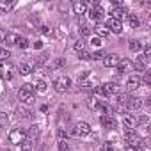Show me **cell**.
I'll list each match as a JSON object with an SVG mask.
<instances>
[{
    "instance_id": "1",
    "label": "cell",
    "mask_w": 151,
    "mask_h": 151,
    "mask_svg": "<svg viewBox=\"0 0 151 151\" xmlns=\"http://www.w3.org/2000/svg\"><path fill=\"white\" fill-rule=\"evenodd\" d=\"M18 100H20V103H23V105H32V103H34L36 96H34V93H32V84H25V86L18 91Z\"/></svg>"
},
{
    "instance_id": "2",
    "label": "cell",
    "mask_w": 151,
    "mask_h": 151,
    "mask_svg": "<svg viewBox=\"0 0 151 151\" xmlns=\"http://www.w3.org/2000/svg\"><path fill=\"white\" fill-rule=\"evenodd\" d=\"M78 84H80V87H82V89H94V87H98V86H100L98 78L94 77V75L87 73V71H84L80 77H78Z\"/></svg>"
},
{
    "instance_id": "3",
    "label": "cell",
    "mask_w": 151,
    "mask_h": 151,
    "mask_svg": "<svg viewBox=\"0 0 151 151\" xmlns=\"http://www.w3.org/2000/svg\"><path fill=\"white\" fill-rule=\"evenodd\" d=\"M25 140H27V132L23 128H14L13 132H9V142L11 144H16V146L20 144L22 146Z\"/></svg>"
},
{
    "instance_id": "4",
    "label": "cell",
    "mask_w": 151,
    "mask_h": 151,
    "mask_svg": "<svg viewBox=\"0 0 151 151\" xmlns=\"http://www.w3.org/2000/svg\"><path fill=\"white\" fill-rule=\"evenodd\" d=\"M73 135L75 137H89L91 135V126L86 121H78L73 124Z\"/></svg>"
},
{
    "instance_id": "5",
    "label": "cell",
    "mask_w": 151,
    "mask_h": 151,
    "mask_svg": "<svg viewBox=\"0 0 151 151\" xmlns=\"http://www.w3.org/2000/svg\"><path fill=\"white\" fill-rule=\"evenodd\" d=\"M98 91L103 94V96H114V94H119V86L116 82H107V84H100L98 86Z\"/></svg>"
},
{
    "instance_id": "6",
    "label": "cell",
    "mask_w": 151,
    "mask_h": 151,
    "mask_svg": "<svg viewBox=\"0 0 151 151\" xmlns=\"http://www.w3.org/2000/svg\"><path fill=\"white\" fill-rule=\"evenodd\" d=\"M69 86H71V78L66 77V75L57 77V78L53 80V89H55L57 93H66V91L69 89Z\"/></svg>"
},
{
    "instance_id": "7",
    "label": "cell",
    "mask_w": 151,
    "mask_h": 151,
    "mask_svg": "<svg viewBox=\"0 0 151 151\" xmlns=\"http://www.w3.org/2000/svg\"><path fill=\"white\" fill-rule=\"evenodd\" d=\"M105 27L109 29V32H114V34H121L123 32V23L117 22V20H114V18H109L107 23H105Z\"/></svg>"
},
{
    "instance_id": "8",
    "label": "cell",
    "mask_w": 151,
    "mask_h": 151,
    "mask_svg": "<svg viewBox=\"0 0 151 151\" xmlns=\"http://www.w3.org/2000/svg\"><path fill=\"white\" fill-rule=\"evenodd\" d=\"M119 62H121V57H119L117 53H109V55L103 57V64H105L107 68H117Z\"/></svg>"
},
{
    "instance_id": "9",
    "label": "cell",
    "mask_w": 151,
    "mask_h": 151,
    "mask_svg": "<svg viewBox=\"0 0 151 151\" xmlns=\"http://www.w3.org/2000/svg\"><path fill=\"white\" fill-rule=\"evenodd\" d=\"M142 86V77L140 75H130L126 80V87L128 89H139Z\"/></svg>"
},
{
    "instance_id": "10",
    "label": "cell",
    "mask_w": 151,
    "mask_h": 151,
    "mask_svg": "<svg viewBox=\"0 0 151 151\" xmlns=\"http://www.w3.org/2000/svg\"><path fill=\"white\" fill-rule=\"evenodd\" d=\"M103 16H105V11H103V7L101 6H96V7H91V11H89V18L91 20H94V22H101L103 20Z\"/></svg>"
},
{
    "instance_id": "11",
    "label": "cell",
    "mask_w": 151,
    "mask_h": 151,
    "mask_svg": "<svg viewBox=\"0 0 151 151\" xmlns=\"http://www.w3.org/2000/svg\"><path fill=\"white\" fill-rule=\"evenodd\" d=\"M124 139H126V140L130 142V146H133V147H139V144H140V137L137 135L135 130H126Z\"/></svg>"
},
{
    "instance_id": "12",
    "label": "cell",
    "mask_w": 151,
    "mask_h": 151,
    "mask_svg": "<svg viewBox=\"0 0 151 151\" xmlns=\"http://www.w3.org/2000/svg\"><path fill=\"white\" fill-rule=\"evenodd\" d=\"M133 69H135V66H133V62L130 59H121V62L117 64V71L119 73H130Z\"/></svg>"
},
{
    "instance_id": "13",
    "label": "cell",
    "mask_w": 151,
    "mask_h": 151,
    "mask_svg": "<svg viewBox=\"0 0 151 151\" xmlns=\"http://www.w3.org/2000/svg\"><path fill=\"white\" fill-rule=\"evenodd\" d=\"M100 121H101L103 128H109V130H114V128H116V119H114L112 114H101Z\"/></svg>"
},
{
    "instance_id": "14",
    "label": "cell",
    "mask_w": 151,
    "mask_h": 151,
    "mask_svg": "<svg viewBox=\"0 0 151 151\" xmlns=\"http://www.w3.org/2000/svg\"><path fill=\"white\" fill-rule=\"evenodd\" d=\"M128 16V9H126V6H119V7H114V11H112V16L110 18H114V20H117V22H121L123 18H126Z\"/></svg>"
},
{
    "instance_id": "15",
    "label": "cell",
    "mask_w": 151,
    "mask_h": 151,
    "mask_svg": "<svg viewBox=\"0 0 151 151\" xmlns=\"http://www.w3.org/2000/svg\"><path fill=\"white\" fill-rule=\"evenodd\" d=\"M0 78L2 80H11L13 78V66L11 64H2L0 66Z\"/></svg>"
},
{
    "instance_id": "16",
    "label": "cell",
    "mask_w": 151,
    "mask_h": 151,
    "mask_svg": "<svg viewBox=\"0 0 151 151\" xmlns=\"http://www.w3.org/2000/svg\"><path fill=\"white\" fill-rule=\"evenodd\" d=\"M123 124H124L126 130H135V126H137V119H135L132 114H124V116H123Z\"/></svg>"
},
{
    "instance_id": "17",
    "label": "cell",
    "mask_w": 151,
    "mask_h": 151,
    "mask_svg": "<svg viewBox=\"0 0 151 151\" xmlns=\"http://www.w3.org/2000/svg\"><path fill=\"white\" fill-rule=\"evenodd\" d=\"M126 107H128L130 110H139V109L142 107V100H140V98H133V96H130L128 101H126Z\"/></svg>"
},
{
    "instance_id": "18",
    "label": "cell",
    "mask_w": 151,
    "mask_h": 151,
    "mask_svg": "<svg viewBox=\"0 0 151 151\" xmlns=\"http://www.w3.org/2000/svg\"><path fill=\"white\" fill-rule=\"evenodd\" d=\"M73 13L75 14H86L87 13V4L86 2H73Z\"/></svg>"
},
{
    "instance_id": "19",
    "label": "cell",
    "mask_w": 151,
    "mask_h": 151,
    "mask_svg": "<svg viewBox=\"0 0 151 151\" xmlns=\"http://www.w3.org/2000/svg\"><path fill=\"white\" fill-rule=\"evenodd\" d=\"M94 32H96V37H107L109 36V29L105 27V23H96Z\"/></svg>"
},
{
    "instance_id": "20",
    "label": "cell",
    "mask_w": 151,
    "mask_h": 151,
    "mask_svg": "<svg viewBox=\"0 0 151 151\" xmlns=\"http://www.w3.org/2000/svg\"><path fill=\"white\" fill-rule=\"evenodd\" d=\"M32 71H34V62H30V60L22 62V66H20V73L22 75H30Z\"/></svg>"
},
{
    "instance_id": "21",
    "label": "cell",
    "mask_w": 151,
    "mask_h": 151,
    "mask_svg": "<svg viewBox=\"0 0 151 151\" xmlns=\"http://www.w3.org/2000/svg\"><path fill=\"white\" fill-rule=\"evenodd\" d=\"M25 132H27V139L34 142V139L39 135V126H37V124H32V126H30L29 130H25Z\"/></svg>"
},
{
    "instance_id": "22",
    "label": "cell",
    "mask_w": 151,
    "mask_h": 151,
    "mask_svg": "<svg viewBox=\"0 0 151 151\" xmlns=\"http://www.w3.org/2000/svg\"><path fill=\"white\" fill-rule=\"evenodd\" d=\"M126 18H128V23H130L132 29H139V27H140V18H139L137 14H130V13H128Z\"/></svg>"
},
{
    "instance_id": "23",
    "label": "cell",
    "mask_w": 151,
    "mask_h": 151,
    "mask_svg": "<svg viewBox=\"0 0 151 151\" xmlns=\"http://www.w3.org/2000/svg\"><path fill=\"white\" fill-rule=\"evenodd\" d=\"M20 37H22V36H18L16 32H11V34L7 32V37H6V41H4V43H7L9 46H13V45H18Z\"/></svg>"
},
{
    "instance_id": "24",
    "label": "cell",
    "mask_w": 151,
    "mask_h": 151,
    "mask_svg": "<svg viewBox=\"0 0 151 151\" xmlns=\"http://www.w3.org/2000/svg\"><path fill=\"white\" fill-rule=\"evenodd\" d=\"M14 2H11V0H0V13H9L13 9Z\"/></svg>"
},
{
    "instance_id": "25",
    "label": "cell",
    "mask_w": 151,
    "mask_h": 151,
    "mask_svg": "<svg viewBox=\"0 0 151 151\" xmlns=\"http://www.w3.org/2000/svg\"><path fill=\"white\" fill-rule=\"evenodd\" d=\"M128 48H130V52H133V53H140V50H142V43L137 41V39H132L130 45H128Z\"/></svg>"
},
{
    "instance_id": "26",
    "label": "cell",
    "mask_w": 151,
    "mask_h": 151,
    "mask_svg": "<svg viewBox=\"0 0 151 151\" xmlns=\"http://www.w3.org/2000/svg\"><path fill=\"white\" fill-rule=\"evenodd\" d=\"M18 114H20L22 117H27V119L34 117V112H32L30 109H27V107H20V109H18Z\"/></svg>"
},
{
    "instance_id": "27",
    "label": "cell",
    "mask_w": 151,
    "mask_h": 151,
    "mask_svg": "<svg viewBox=\"0 0 151 151\" xmlns=\"http://www.w3.org/2000/svg\"><path fill=\"white\" fill-rule=\"evenodd\" d=\"M87 107H89V109H98V107H100L98 98H96V96H89V98H87Z\"/></svg>"
},
{
    "instance_id": "28",
    "label": "cell",
    "mask_w": 151,
    "mask_h": 151,
    "mask_svg": "<svg viewBox=\"0 0 151 151\" xmlns=\"http://www.w3.org/2000/svg\"><path fill=\"white\" fill-rule=\"evenodd\" d=\"M73 48H75V52H77V53H80V52H84V50H86V43H84L82 39H78V41H75Z\"/></svg>"
},
{
    "instance_id": "29",
    "label": "cell",
    "mask_w": 151,
    "mask_h": 151,
    "mask_svg": "<svg viewBox=\"0 0 151 151\" xmlns=\"http://www.w3.org/2000/svg\"><path fill=\"white\" fill-rule=\"evenodd\" d=\"M7 123H9V116L6 112H0V128H4Z\"/></svg>"
},
{
    "instance_id": "30",
    "label": "cell",
    "mask_w": 151,
    "mask_h": 151,
    "mask_svg": "<svg viewBox=\"0 0 151 151\" xmlns=\"http://www.w3.org/2000/svg\"><path fill=\"white\" fill-rule=\"evenodd\" d=\"M46 89H48V87H46V82H45V80H39L37 86H36V91H37V93H46Z\"/></svg>"
},
{
    "instance_id": "31",
    "label": "cell",
    "mask_w": 151,
    "mask_h": 151,
    "mask_svg": "<svg viewBox=\"0 0 151 151\" xmlns=\"http://www.w3.org/2000/svg\"><path fill=\"white\" fill-rule=\"evenodd\" d=\"M32 147H34V142H32V140H29V139L22 144V151H32Z\"/></svg>"
},
{
    "instance_id": "32",
    "label": "cell",
    "mask_w": 151,
    "mask_h": 151,
    "mask_svg": "<svg viewBox=\"0 0 151 151\" xmlns=\"http://www.w3.org/2000/svg\"><path fill=\"white\" fill-rule=\"evenodd\" d=\"M103 57H105V53L103 52H94V53H91V60H103Z\"/></svg>"
},
{
    "instance_id": "33",
    "label": "cell",
    "mask_w": 151,
    "mask_h": 151,
    "mask_svg": "<svg viewBox=\"0 0 151 151\" xmlns=\"http://www.w3.org/2000/svg\"><path fill=\"white\" fill-rule=\"evenodd\" d=\"M59 151H71L68 140H59Z\"/></svg>"
},
{
    "instance_id": "34",
    "label": "cell",
    "mask_w": 151,
    "mask_h": 151,
    "mask_svg": "<svg viewBox=\"0 0 151 151\" xmlns=\"http://www.w3.org/2000/svg\"><path fill=\"white\" fill-rule=\"evenodd\" d=\"M80 34L86 36V37H89V36H91V27H89V25H82V27H80Z\"/></svg>"
},
{
    "instance_id": "35",
    "label": "cell",
    "mask_w": 151,
    "mask_h": 151,
    "mask_svg": "<svg viewBox=\"0 0 151 151\" xmlns=\"http://www.w3.org/2000/svg\"><path fill=\"white\" fill-rule=\"evenodd\" d=\"M57 135H59V140H66V139H68V132H66L64 128H59V130H57Z\"/></svg>"
},
{
    "instance_id": "36",
    "label": "cell",
    "mask_w": 151,
    "mask_h": 151,
    "mask_svg": "<svg viewBox=\"0 0 151 151\" xmlns=\"http://www.w3.org/2000/svg\"><path fill=\"white\" fill-rule=\"evenodd\" d=\"M101 151H116V146H114V142H110V140H109V142H105Z\"/></svg>"
},
{
    "instance_id": "37",
    "label": "cell",
    "mask_w": 151,
    "mask_h": 151,
    "mask_svg": "<svg viewBox=\"0 0 151 151\" xmlns=\"http://www.w3.org/2000/svg\"><path fill=\"white\" fill-rule=\"evenodd\" d=\"M18 46H20L22 50H25V48L29 46V39H27V37H20V41H18Z\"/></svg>"
},
{
    "instance_id": "38",
    "label": "cell",
    "mask_w": 151,
    "mask_h": 151,
    "mask_svg": "<svg viewBox=\"0 0 151 151\" xmlns=\"http://www.w3.org/2000/svg\"><path fill=\"white\" fill-rule=\"evenodd\" d=\"M78 59H82V60H91V53H89L87 50H84V52L78 53Z\"/></svg>"
},
{
    "instance_id": "39",
    "label": "cell",
    "mask_w": 151,
    "mask_h": 151,
    "mask_svg": "<svg viewBox=\"0 0 151 151\" xmlns=\"http://www.w3.org/2000/svg\"><path fill=\"white\" fill-rule=\"evenodd\" d=\"M91 46L100 48V46H101V39H100V37H91Z\"/></svg>"
},
{
    "instance_id": "40",
    "label": "cell",
    "mask_w": 151,
    "mask_h": 151,
    "mask_svg": "<svg viewBox=\"0 0 151 151\" xmlns=\"http://www.w3.org/2000/svg\"><path fill=\"white\" fill-rule=\"evenodd\" d=\"M9 57V50H6V48H0V60H6Z\"/></svg>"
},
{
    "instance_id": "41",
    "label": "cell",
    "mask_w": 151,
    "mask_h": 151,
    "mask_svg": "<svg viewBox=\"0 0 151 151\" xmlns=\"http://www.w3.org/2000/svg\"><path fill=\"white\" fill-rule=\"evenodd\" d=\"M6 37H7V30L6 29H0V43H4Z\"/></svg>"
},
{
    "instance_id": "42",
    "label": "cell",
    "mask_w": 151,
    "mask_h": 151,
    "mask_svg": "<svg viewBox=\"0 0 151 151\" xmlns=\"http://www.w3.org/2000/svg\"><path fill=\"white\" fill-rule=\"evenodd\" d=\"M137 123H140V124H147V123H149V117H147V116H142V117H139Z\"/></svg>"
},
{
    "instance_id": "43",
    "label": "cell",
    "mask_w": 151,
    "mask_h": 151,
    "mask_svg": "<svg viewBox=\"0 0 151 151\" xmlns=\"http://www.w3.org/2000/svg\"><path fill=\"white\" fill-rule=\"evenodd\" d=\"M39 30H41L43 34H50V27H48V25H41V29H39Z\"/></svg>"
},
{
    "instance_id": "44",
    "label": "cell",
    "mask_w": 151,
    "mask_h": 151,
    "mask_svg": "<svg viewBox=\"0 0 151 151\" xmlns=\"http://www.w3.org/2000/svg\"><path fill=\"white\" fill-rule=\"evenodd\" d=\"M149 53H151V46H149V45H146V46H144V53H142V55L149 57Z\"/></svg>"
},
{
    "instance_id": "45",
    "label": "cell",
    "mask_w": 151,
    "mask_h": 151,
    "mask_svg": "<svg viewBox=\"0 0 151 151\" xmlns=\"http://www.w3.org/2000/svg\"><path fill=\"white\" fill-rule=\"evenodd\" d=\"M34 48H36V50L43 48V41H36V43H34Z\"/></svg>"
},
{
    "instance_id": "46",
    "label": "cell",
    "mask_w": 151,
    "mask_h": 151,
    "mask_svg": "<svg viewBox=\"0 0 151 151\" xmlns=\"http://www.w3.org/2000/svg\"><path fill=\"white\" fill-rule=\"evenodd\" d=\"M124 151H139V149H137V147H133V146H128Z\"/></svg>"
}]
</instances>
